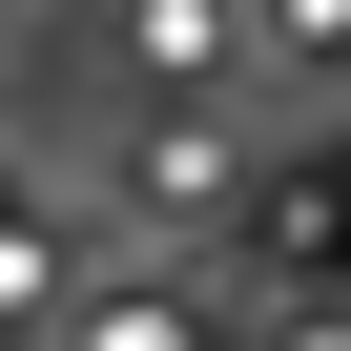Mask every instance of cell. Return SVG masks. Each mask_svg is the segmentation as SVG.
Returning a JSON list of instances; mask_svg holds the SVG:
<instances>
[{"label":"cell","instance_id":"cell-1","mask_svg":"<svg viewBox=\"0 0 351 351\" xmlns=\"http://www.w3.org/2000/svg\"><path fill=\"white\" fill-rule=\"evenodd\" d=\"M124 62L145 83H228L248 62V0H124Z\"/></svg>","mask_w":351,"mask_h":351},{"label":"cell","instance_id":"cell-2","mask_svg":"<svg viewBox=\"0 0 351 351\" xmlns=\"http://www.w3.org/2000/svg\"><path fill=\"white\" fill-rule=\"evenodd\" d=\"M228 186H248V145H228L207 104H186V124H145V207H228Z\"/></svg>","mask_w":351,"mask_h":351},{"label":"cell","instance_id":"cell-3","mask_svg":"<svg viewBox=\"0 0 351 351\" xmlns=\"http://www.w3.org/2000/svg\"><path fill=\"white\" fill-rule=\"evenodd\" d=\"M248 42L269 62H351V0H248Z\"/></svg>","mask_w":351,"mask_h":351},{"label":"cell","instance_id":"cell-4","mask_svg":"<svg viewBox=\"0 0 351 351\" xmlns=\"http://www.w3.org/2000/svg\"><path fill=\"white\" fill-rule=\"evenodd\" d=\"M83 351H207V330H186V310H145V289H124V310H83Z\"/></svg>","mask_w":351,"mask_h":351},{"label":"cell","instance_id":"cell-5","mask_svg":"<svg viewBox=\"0 0 351 351\" xmlns=\"http://www.w3.org/2000/svg\"><path fill=\"white\" fill-rule=\"evenodd\" d=\"M289 351H351V330H289Z\"/></svg>","mask_w":351,"mask_h":351}]
</instances>
